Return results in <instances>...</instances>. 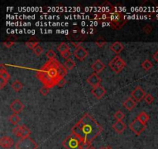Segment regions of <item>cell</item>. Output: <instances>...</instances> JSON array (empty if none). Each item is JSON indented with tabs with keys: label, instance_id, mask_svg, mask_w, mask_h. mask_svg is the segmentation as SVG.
<instances>
[{
	"label": "cell",
	"instance_id": "cell-1",
	"mask_svg": "<svg viewBox=\"0 0 158 149\" xmlns=\"http://www.w3.org/2000/svg\"><path fill=\"white\" fill-rule=\"evenodd\" d=\"M71 130L72 134L79 138L87 149L103 132V127L92 116L87 113L74 125Z\"/></svg>",
	"mask_w": 158,
	"mask_h": 149
},
{
	"label": "cell",
	"instance_id": "cell-2",
	"mask_svg": "<svg viewBox=\"0 0 158 149\" xmlns=\"http://www.w3.org/2000/svg\"><path fill=\"white\" fill-rule=\"evenodd\" d=\"M67 74V69L57 59L49 60L39 71L36 77L45 86L52 89L58 86Z\"/></svg>",
	"mask_w": 158,
	"mask_h": 149
},
{
	"label": "cell",
	"instance_id": "cell-3",
	"mask_svg": "<svg viewBox=\"0 0 158 149\" xmlns=\"http://www.w3.org/2000/svg\"><path fill=\"white\" fill-rule=\"evenodd\" d=\"M62 144L66 149H87L82 141L72 133L66 137Z\"/></svg>",
	"mask_w": 158,
	"mask_h": 149
},
{
	"label": "cell",
	"instance_id": "cell-4",
	"mask_svg": "<svg viewBox=\"0 0 158 149\" xmlns=\"http://www.w3.org/2000/svg\"><path fill=\"white\" fill-rule=\"evenodd\" d=\"M127 63L123 59H122L121 57L119 55H116L115 58H113L111 62H109V67L111 68V70L115 73L121 72L124 68L126 67Z\"/></svg>",
	"mask_w": 158,
	"mask_h": 149
},
{
	"label": "cell",
	"instance_id": "cell-5",
	"mask_svg": "<svg viewBox=\"0 0 158 149\" xmlns=\"http://www.w3.org/2000/svg\"><path fill=\"white\" fill-rule=\"evenodd\" d=\"M16 149H37L38 144L30 137L25 138H21L16 144Z\"/></svg>",
	"mask_w": 158,
	"mask_h": 149
},
{
	"label": "cell",
	"instance_id": "cell-6",
	"mask_svg": "<svg viewBox=\"0 0 158 149\" xmlns=\"http://www.w3.org/2000/svg\"><path fill=\"white\" fill-rule=\"evenodd\" d=\"M146 128H147V124L142 123L137 118L134 120V121L130 124V129L137 136L140 135Z\"/></svg>",
	"mask_w": 158,
	"mask_h": 149
},
{
	"label": "cell",
	"instance_id": "cell-7",
	"mask_svg": "<svg viewBox=\"0 0 158 149\" xmlns=\"http://www.w3.org/2000/svg\"><path fill=\"white\" fill-rule=\"evenodd\" d=\"M13 132L16 136L20 138H27V137H30V135L31 134V130L27 127H26L25 125L16 126L13 130Z\"/></svg>",
	"mask_w": 158,
	"mask_h": 149
},
{
	"label": "cell",
	"instance_id": "cell-8",
	"mask_svg": "<svg viewBox=\"0 0 158 149\" xmlns=\"http://www.w3.org/2000/svg\"><path fill=\"white\" fill-rule=\"evenodd\" d=\"M146 95L147 94H146L145 91L140 86H136L134 90H133L132 93H131V97L136 102H139L142 99H144V97L146 96Z\"/></svg>",
	"mask_w": 158,
	"mask_h": 149
},
{
	"label": "cell",
	"instance_id": "cell-9",
	"mask_svg": "<svg viewBox=\"0 0 158 149\" xmlns=\"http://www.w3.org/2000/svg\"><path fill=\"white\" fill-rule=\"evenodd\" d=\"M74 56L76 59H78L79 62H83V60L89 56V52L86 49L82 46L77 47L73 52Z\"/></svg>",
	"mask_w": 158,
	"mask_h": 149
},
{
	"label": "cell",
	"instance_id": "cell-10",
	"mask_svg": "<svg viewBox=\"0 0 158 149\" xmlns=\"http://www.w3.org/2000/svg\"><path fill=\"white\" fill-rule=\"evenodd\" d=\"M87 82L89 85H90L91 86H93V88L96 87V86H100V83L102 82L101 78L97 74V73L93 72L92 74H90V76L87 78Z\"/></svg>",
	"mask_w": 158,
	"mask_h": 149
},
{
	"label": "cell",
	"instance_id": "cell-11",
	"mask_svg": "<svg viewBox=\"0 0 158 149\" xmlns=\"http://www.w3.org/2000/svg\"><path fill=\"white\" fill-rule=\"evenodd\" d=\"M24 105L22 102L19 99H15L10 104V110L14 113L15 114H18L23 110Z\"/></svg>",
	"mask_w": 158,
	"mask_h": 149
},
{
	"label": "cell",
	"instance_id": "cell-12",
	"mask_svg": "<svg viewBox=\"0 0 158 149\" xmlns=\"http://www.w3.org/2000/svg\"><path fill=\"white\" fill-rule=\"evenodd\" d=\"M93 95L97 99H102L105 96V94L107 93V90H105L104 88L102 86H96L95 88H93V90H91Z\"/></svg>",
	"mask_w": 158,
	"mask_h": 149
},
{
	"label": "cell",
	"instance_id": "cell-13",
	"mask_svg": "<svg viewBox=\"0 0 158 149\" xmlns=\"http://www.w3.org/2000/svg\"><path fill=\"white\" fill-rule=\"evenodd\" d=\"M14 144V140L10 137L3 136L0 140V145L1 147L6 149L11 148Z\"/></svg>",
	"mask_w": 158,
	"mask_h": 149
},
{
	"label": "cell",
	"instance_id": "cell-14",
	"mask_svg": "<svg viewBox=\"0 0 158 149\" xmlns=\"http://www.w3.org/2000/svg\"><path fill=\"white\" fill-rule=\"evenodd\" d=\"M113 129L115 130V132L117 134H122L126 130L127 125L123 121H116L112 126Z\"/></svg>",
	"mask_w": 158,
	"mask_h": 149
},
{
	"label": "cell",
	"instance_id": "cell-15",
	"mask_svg": "<svg viewBox=\"0 0 158 149\" xmlns=\"http://www.w3.org/2000/svg\"><path fill=\"white\" fill-rule=\"evenodd\" d=\"M91 67H92V68L93 69L96 73H99L106 68V65L102 62L101 60L98 59L95 61V62L93 64Z\"/></svg>",
	"mask_w": 158,
	"mask_h": 149
},
{
	"label": "cell",
	"instance_id": "cell-16",
	"mask_svg": "<svg viewBox=\"0 0 158 149\" xmlns=\"http://www.w3.org/2000/svg\"><path fill=\"white\" fill-rule=\"evenodd\" d=\"M110 48H111V50H112L113 52L115 53V54L118 55L119 53L123 51V50L124 49V46H123V44L121 42L116 41V42H114V43L110 47Z\"/></svg>",
	"mask_w": 158,
	"mask_h": 149
},
{
	"label": "cell",
	"instance_id": "cell-17",
	"mask_svg": "<svg viewBox=\"0 0 158 149\" xmlns=\"http://www.w3.org/2000/svg\"><path fill=\"white\" fill-rule=\"evenodd\" d=\"M137 102L133 99L132 97H130L127 99H126L125 102H123V106L127 109V110H132L136 106Z\"/></svg>",
	"mask_w": 158,
	"mask_h": 149
},
{
	"label": "cell",
	"instance_id": "cell-18",
	"mask_svg": "<svg viewBox=\"0 0 158 149\" xmlns=\"http://www.w3.org/2000/svg\"><path fill=\"white\" fill-rule=\"evenodd\" d=\"M136 118L140 121H141L142 123H144V124H147V123L150 120L149 115H148L147 113H145V112H141V113H140V114H138L137 117H136Z\"/></svg>",
	"mask_w": 158,
	"mask_h": 149
},
{
	"label": "cell",
	"instance_id": "cell-19",
	"mask_svg": "<svg viewBox=\"0 0 158 149\" xmlns=\"http://www.w3.org/2000/svg\"><path fill=\"white\" fill-rule=\"evenodd\" d=\"M12 89L16 92H19L23 88V84L19 80H16L12 83Z\"/></svg>",
	"mask_w": 158,
	"mask_h": 149
},
{
	"label": "cell",
	"instance_id": "cell-20",
	"mask_svg": "<svg viewBox=\"0 0 158 149\" xmlns=\"http://www.w3.org/2000/svg\"><path fill=\"white\" fill-rule=\"evenodd\" d=\"M25 44H26V46L27 47L33 50L36 47H37L39 45V41H36V39H30L28 41H26V43H25Z\"/></svg>",
	"mask_w": 158,
	"mask_h": 149
},
{
	"label": "cell",
	"instance_id": "cell-21",
	"mask_svg": "<svg viewBox=\"0 0 158 149\" xmlns=\"http://www.w3.org/2000/svg\"><path fill=\"white\" fill-rule=\"evenodd\" d=\"M57 50L61 54L63 53L69 51L70 50V47L68 46V44L66 43H61L60 44H59L57 46Z\"/></svg>",
	"mask_w": 158,
	"mask_h": 149
},
{
	"label": "cell",
	"instance_id": "cell-22",
	"mask_svg": "<svg viewBox=\"0 0 158 149\" xmlns=\"http://www.w3.org/2000/svg\"><path fill=\"white\" fill-rule=\"evenodd\" d=\"M64 66L67 70H72L76 66V62L73 59L70 58V59L66 60V62L64 63Z\"/></svg>",
	"mask_w": 158,
	"mask_h": 149
},
{
	"label": "cell",
	"instance_id": "cell-23",
	"mask_svg": "<svg viewBox=\"0 0 158 149\" xmlns=\"http://www.w3.org/2000/svg\"><path fill=\"white\" fill-rule=\"evenodd\" d=\"M141 66H142V68L145 70V71H149V70H151V69L153 68V64H152V62L150 61V60L146 59L143 61V62L142 63Z\"/></svg>",
	"mask_w": 158,
	"mask_h": 149
},
{
	"label": "cell",
	"instance_id": "cell-24",
	"mask_svg": "<svg viewBox=\"0 0 158 149\" xmlns=\"http://www.w3.org/2000/svg\"><path fill=\"white\" fill-rule=\"evenodd\" d=\"M0 78H3L6 81H8L10 78V74L8 72L7 70L4 68L0 69Z\"/></svg>",
	"mask_w": 158,
	"mask_h": 149
},
{
	"label": "cell",
	"instance_id": "cell-25",
	"mask_svg": "<svg viewBox=\"0 0 158 149\" xmlns=\"http://www.w3.org/2000/svg\"><path fill=\"white\" fill-rule=\"evenodd\" d=\"M9 122H10L11 123H13V124L17 125L19 123V122L20 121V118H19V117L17 114H14L9 117Z\"/></svg>",
	"mask_w": 158,
	"mask_h": 149
},
{
	"label": "cell",
	"instance_id": "cell-26",
	"mask_svg": "<svg viewBox=\"0 0 158 149\" xmlns=\"http://www.w3.org/2000/svg\"><path fill=\"white\" fill-rule=\"evenodd\" d=\"M125 117V114H123L121 110H117L116 114H114V118L116 121H122Z\"/></svg>",
	"mask_w": 158,
	"mask_h": 149
},
{
	"label": "cell",
	"instance_id": "cell-27",
	"mask_svg": "<svg viewBox=\"0 0 158 149\" xmlns=\"http://www.w3.org/2000/svg\"><path fill=\"white\" fill-rule=\"evenodd\" d=\"M46 56L49 60H54L56 59V54L54 52L53 50H49L46 53Z\"/></svg>",
	"mask_w": 158,
	"mask_h": 149
},
{
	"label": "cell",
	"instance_id": "cell-28",
	"mask_svg": "<svg viewBox=\"0 0 158 149\" xmlns=\"http://www.w3.org/2000/svg\"><path fill=\"white\" fill-rule=\"evenodd\" d=\"M154 97L151 94H147L146 96L144 97V101L147 104H151L154 102Z\"/></svg>",
	"mask_w": 158,
	"mask_h": 149
},
{
	"label": "cell",
	"instance_id": "cell-29",
	"mask_svg": "<svg viewBox=\"0 0 158 149\" xmlns=\"http://www.w3.org/2000/svg\"><path fill=\"white\" fill-rule=\"evenodd\" d=\"M33 52L35 53L37 56H40L41 54H42V52H43V48H42V47L38 45V46L36 47L35 48L33 49Z\"/></svg>",
	"mask_w": 158,
	"mask_h": 149
},
{
	"label": "cell",
	"instance_id": "cell-30",
	"mask_svg": "<svg viewBox=\"0 0 158 149\" xmlns=\"http://www.w3.org/2000/svg\"><path fill=\"white\" fill-rule=\"evenodd\" d=\"M50 88L46 87V86H43L40 90H39V92H40L41 95L43 96H46L48 95V93H50Z\"/></svg>",
	"mask_w": 158,
	"mask_h": 149
},
{
	"label": "cell",
	"instance_id": "cell-31",
	"mask_svg": "<svg viewBox=\"0 0 158 149\" xmlns=\"http://www.w3.org/2000/svg\"><path fill=\"white\" fill-rule=\"evenodd\" d=\"M143 32L145 33V34H151V32H152L153 28H152V26H151V25L147 24L143 27Z\"/></svg>",
	"mask_w": 158,
	"mask_h": 149
},
{
	"label": "cell",
	"instance_id": "cell-32",
	"mask_svg": "<svg viewBox=\"0 0 158 149\" xmlns=\"http://www.w3.org/2000/svg\"><path fill=\"white\" fill-rule=\"evenodd\" d=\"M2 44H3L4 46L8 47V48H9V47H11L12 46H13V45L15 44V42H14V41H4Z\"/></svg>",
	"mask_w": 158,
	"mask_h": 149
},
{
	"label": "cell",
	"instance_id": "cell-33",
	"mask_svg": "<svg viewBox=\"0 0 158 149\" xmlns=\"http://www.w3.org/2000/svg\"><path fill=\"white\" fill-rule=\"evenodd\" d=\"M71 54H71V52H70V50H69V51H66V52L62 54L61 55H62V57H63V58H65L66 60H67V59H70Z\"/></svg>",
	"mask_w": 158,
	"mask_h": 149
},
{
	"label": "cell",
	"instance_id": "cell-34",
	"mask_svg": "<svg viewBox=\"0 0 158 149\" xmlns=\"http://www.w3.org/2000/svg\"><path fill=\"white\" fill-rule=\"evenodd\" d=\"M7 83H8V81L5 80L3 78H0V89L2 90V89L5 87V86H6V84Z\"/></svg>",
	"mask_w": 158,
	"mask_h": 149
},
{
	"label": "cell",
	"instance_id": "cell-35",
	"mask_svg": "<svg viewBox=\"0 0 158 149\" xmlns=\"http://www.w3.org/2000/svg\"><path fill=\"white\" fill-rule=\"evenodd\" d=\"M96 44L97 45V46H99V47H101L104 46V45L106 44V41H103V40L102 41H96Z\"/></svg>",
	"mask_w": 158,
	"mask_h": 149
},
{
	"label": "cell",
	"instance_id": "cell-36",
	"mask_svg": "<svg viewBox=\"0 0 158 149\" xmlns=\"http://www.w3.org/2000/svg\"><path fill=\"white\" fill-rule=\"evenodd\" d=\"M153 59L154 60V61H156L158 63V50H157L156 52L154 54V55H153Z\"/></svg>",
	"mask_w": 158,
	"mask_h": 149
},
{
	"label": "cell",
	"instance_id": "cell-37",
	"mask_svg": "<svg viewBox=\"0 0 158 149\" xmlns=\"http://www.w3.org/2000/svg\"><path fill=\"white\" fill-rule=\"evenodd\" d=\"M66 83V79H65V78H63V79H62V80H61L60 82H59V85H58V86H59V87H63V86H64V85Z\"/></svg>",
	"mask_w": 158,
	"mask_h": 149
},
{
	"label": "cell",
	"instance_id": "cell-38",
	"mask_svg": "<svg viewBox=\"0 0 158 149\" xmlns=\"http://www.w3.org/2000/svg\"><path fill=\"white\" fill-rule=\"evenodd\" d=\"M101 149H113V147H111V146H106V147H103V148Z\"/></svg>",
	"mask_w": 158,
	"mask_h": 149
},
{
	"label": "cell",
	"instance_id": "cell-39",
	"mask_svg": "<svg viewBox=\"0 0 158 149\" xmlns=\"http://www.w3.org/2000/svg\"><path fill=\"white\" fill-rule=\"evenodd\" d=\"M87 149H96V148H95V147H93V146L90 145V147H87Z\"/></svg>",
	"mask_w": 158,
	"mask_h": 149
}]
</instances>
